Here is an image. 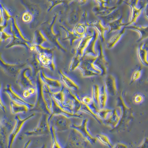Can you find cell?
Listing matches in <instances>:
<instances>
[{
    "label": "cell",
    "mask_w": 148,
    "mask_h": 148,
    "mask_svg": "<svg viewBox=\"0 0 148 148\" xmlns=\"http://www.w3.org/2000/svg\"><path fill=\"white\" fill-rule=\"evenodd\" d=\"M2 87L1 86V91H0V107L3 112L5 113L6 111V106L2 96Z\"/></svg>",
    "instance_id": "c3c4849f"
},
{
    "label": "cell",
    "mask_w": 148,
    "mask_h": 148,
    "mask_svg": "<svg viewBox=\"0 0 148 148\" xmlns=\"http://www.w3.org/2000/svg\"><path fill=\"white\" fill-rule=\"evenodd\" d=\"M25 64H12L8 63L3 60L1 57V69L6 75L14 77L18 75Z\"/></svg>",
    "instance_id": "9a60e30c"
},
{
    "label": "cell",
    "mask_w": 148,
    "mask_h": 148,
    "mask_svg": "<svg viewBox=\"0 0 148 148\" xmlns=\"http://www.w3.org/2000/svg\"><path fill=\"white\" fill-rule=\"evenodd\" d=\"M94 30V29L93 30H89L85 36L80 39L77 45L72 50L73 54L83 57L86 49L93 38Z\"/></svg>",
    "instance_id": "30bf717a"
},
{
    "label": "cell",
    "mask_w": 148,
    "mask_h": 148,
    "mask_svg": "<svg viewBox=\"0 0 148 148\" xmlns=\"http://www.w3.org/2000/svg\"><path fill=\"white\" fill-rule=\"evenodd\" d=\"M125 3L129 5L131 9V14L130 18L129 21L127 23V26L131 25L135 23L137 18L140 14L142 8L138 7V1H125Z\"/></svg>",
    "instance_id": "e0dca14e"
},
{
    "label": "cell",
    "mask_w": 148,
    "mask_h": 148,
    "mask_svg": "<svg viewBox=\"0 0 148 148\" xmlns=\"http://www.w3.org/2000/svg\"><path fill=\"white\" fill-rule=\"evenodd\" d=\"M3 91L8 95L12 101L18 103L25 104L29 107L30 109L34 106V104L31 103L24 99L22 95H20L14 89L11 84H8Z\"/></svg>",
    "instance_id": "8fae6325"
},
{
    "label": "cell",
    "mask_w": 148,
    "mask_h": 148,
    "mask_svg": "<svg viewBox=\"0 0 148 148\" xmlns=\"http://www.w3.org/2000/svg\"><path fill=\"white\" fill-rule=\"evenodd\" d=\"M97 140L101 143L103 145L108 147L109 148L113 147V145L111 143L110 140L108 136L105 134H100L96 136Z\"/></svg>",
    "instance_id": "7bdbcfd3"
},
{
    "label": "cell",
    "mask_w": 148,
    "mask_h": 148,
    "mask_svg": "<svg viewBox=\"0 0 148 148\" xmlns=\"http://www.w3.org/2000/svg\"><path fill=\"white\" fill-rule=\"evenodd\" d=\"M35 116V113H32L25 118H22L18 114L15 116L14 117L15 124L9 136L7 148H12L15 139L22 130L25 123Z\"/></svg>",
    "instance_id": "ba28073f"
},
{
    "label": "cell",
    "mask_w": 148,
    "mask_h": 148,
    "mask_svg": "<svg viewBox=\"0 0 148 148\" xmlns=\"http://www.w3.org/2000/svg\"><path fill=\"white\" fill-rule=\"evenodd\" d=\"M37 88L36 87H30L23 90L22 92V96L25 99H29L36 95Z\"/></svg>",
    "instance_id": "b9f144b4"
},
{
    "label": "cell",
    "mask_w": 148,
    "mask_h": 148,
    "mask_svg": "<svg viewBox=\"0 0 148 148\" xmlns=\"http://www.w3.org/2000/svg\"><path fill=\"white\" fill-rule=\"evenodd\" d=\"M83 77H88L99 75V74L91 70L86 69H79Z\"/></svg>",
    "instance_id": "f6af8a7d"
},
{
    "label": "cell",
    "mask_w": 148,
    "mask_h": 148,
    "mask_svg": "<svg viewBox=\"0 0 148 148\" xmlns=\"http://www.w3.org/2000/svg\"><path fill=\"white\" fill-rule=\"evenodd\" d=\"M82 102L86 105H90L94 103L92 97L88 96H86L81 98Z\"/></svg>",
    "instance_id": "681fc988"
},
{
    "label": "cell",
    "mask_w": 148,
    "mask_h": 148,
    "mask_svg": "<svg viewBox=\"0 0 148 148\" xmlns=\"http://www.w3.org/2000/svg\"><path fill=\"white\" fill-rule=\"evenodd\" d=\"M66 87L63 85L60 90L55 92H51V96L53 99L61 108L65 111L64 104L66 100Z\"/></svg>",
    "instance_id": "484cf974"
},
{
    "label": "cell",
    "mask_w": 148,
    "mask_h": 148,
    "mask_svg": "<svg viewBox=\"0 0 148 148\" xmlns=\"http://www.w3.org/2000/svg\"><path fill=\"white\" fill-rule=\"evenodd\" d=\"M144 98L143 96L140 94L135 95L134 97V101L135 103L139 104L143 101Z\"/></svg>",
    "instance_id": "f907efd6"
},
{
    "label": "cell",
    "mask_w": 148,
    "mask_h": 148,
    "mask_svg": "<svg viewBox=\"0 0 148 148\" xmlns=\"http://www.w3.org/2000/svg\"><path fill=\"white\" fill-rule=\"evenodd\" d=\"M117 107L119 108L121 111V119L118 125L110 130L111 133H117L126 130L134 119L133 109L126 105L121 95L117 98Z\"/></svg>",
    "instance_id": "7a4b0ae2"
},
{
    "label": "cell",
    "mask_w": 148,
    "mask_h": 148,
    "mask_svg": "<svg viewBox=\"0 0 148 148\" xmlns=\"http://www.w3.org/2000/svg\"><path fill=\"white\" fill-rule=\"evenodd\" d=\"M37 88L36 100L30 112H39L51 115L53 100L51 96L50 88L45 84L39 76V73L36 76Z\"/></svg>",
    "instance_id": "6da1fadb"
},
{
    "label": "cell",
    "mask_w": 148,
    "mask_h": 148,
    "mask_svg": "<svg viewBox=\"0 0 148 148\" xmlns=\"http://www.w3.org/2000/svg\"><path fill=\"white\" fill-rule=\"evenodd\" d=\"M100 90L99 86L98 84H95L92 86V97L93 102L98 107H99V100Z\"/></svg>",
    "instance_id": "60d3db41"
},
{
    "label": "cell",
    "mask_w": 148,
    "mask_h": 148,
    "mask_svg": "<svg viewBox=\"0 0 148 148\" xmlns=\"http://www.w3.org/2000/svg\"><path fill=\"white\" fill-rule=\"evenodd\" d=\"M32 142L31 140H29L28 141H27V142L24 145V146L23 148H28L29 147V145L31 144Z\"/></svg>",
    "instance_id": "11a10c76"
},
{
    "label": "cell",
    "mask_w": 148,
    "mask_h": 148,
    "mask_svg": "<svg viewBox=\"0 0 148 148\" xmlns=\"http://www.w3.org/2000/svg\"><path fill=\"white\" fill-rule=\"evenodd\" d=\"M104 83V86L108 94L112 96H116L117 94V88L115 77L110 74L106 78Z\"/></svg>",
    "instance_id": "cb8c5ba5"
},
{
    "label": "cell",
    "mask_w": 148,
    "mask_h": 148,
    "mask_svg": "<svg viewBox=\"0 0 148 148\" xmlns=\"http://www.w3.org/2000/svg\"><path fill=\"white\" fill-rule=\"evenodd\" d=\"M97 56H93L92 55H87L82 58V62L79 69H86L91 70L94 72L97 73L101 75L102 71L95 64Z\"/></svg>",
    "instance_id": "2e32d148"
},
{
    "label": "cell",
    "mask_w": 148,
    "mask_h": 148,
    "mask_svg": "<svg viewBox=\"0 0 148 148\" xmlns=\"http://www.w3.org/2000/svg\"><path fill=\"white\" fill-rule=\"evenodd\" d=\"M121 112L120 108L117 107L113 110L112 114L107 120L102 121V123L114 129L118 125L121 119Z\"/></svg>",
    "instance_id": "ffe728a7"
},
{
    "label": "cell",
    "mask_w": 148,
    "mask_h": 148,
    "mask_svg": "<svg viewBox=\"0 0 148 148\" xmlns=\"http://www.w3.org/2000/svg\"><path fill=\"white\" fill-rule=\"evenodd\" d=\"M126 29V26H125L118 33L112 36L107 42L106 48L110 49L114 47L121 39L123 35L125 34Z\"/></svg>",
    "instance_id": "4dcf8cb0"
},
{
    "label": "cell",
    "mask_w": 148,
    "mask_h": 148,
    "mask_svg": "<svg viewBox=\"0 0 148 148\" xmlns=\"http://www.w3.org/2000/svg\"><path fill=\"white\" fill-rule=\"evenodd\" d=\"M30 66L32 68L34 77H36L39 73L43 69H45L39 60V55L38 53L34 54L31 57L27 60Z\"/></svg>",
    "instance_id": "d4e9b609"
},
{
    "label": "cell",
    "mask_w": 148,
    "mask_h": 148,
    "mask_svg": "<svg viewBox=\"0 0 148 148\" xmlns=\"http://www.w3.org/2000/svg\"><path fill=\"white\" fill-rule=\"evenodd\" d=\"M33 17L34 14L32 12H26L22 14V19L25 23H29L32 21Z\"/></svg>",
    "instance_id": "bcb514c9"
},
{
    "label": "cell",
    "mask_w": 148,
    "mask_h": 148,
    "mask_svg": "<svg viewBox=\"0 0 148 148\" xmlns=\"http://www.w3.org/2000/svg\"><path fill=\"white\" fill-rule=\"evenodd\" d=\"M87 25L88 27H91L93 28L98 33L99 38L100 41L102 42H103L105 41V34L106 32L109 31V28L108 26H104L102 21L101 19L98 20L92 21V22H88L87 21Z\"/></svg>",
    "instance_id": "ac0fdd59"
},
{
    "label": "cell",
    "mask_w": 148,
    "mask_h": 148,
    "mask_svg": "<svg viewBox=\"0 0 148 148\" xmlns=\"http://www.w3.org/2000/svg\"><path fill=\"white\" fill-rule=\"evenodd\" d=\"M94 30V35L93 38L88 45L87 49H86L83 56L87 55H92L95 56H97V51H96V42L99 38V35L97 31L95 29Z\"/></svg>",
    "instance_id": "4316f807"
},
{
    "label": "cell",
    "mask_w": 148,
    "mask_h": 148,
    "mask_svg": "<svg viewBox=\"0 0 148 148\" xmlns=\"http://www.w3.org/2000/svg\"><path fill=\"white\" fill-rule=\"evenodd\" d=\"M137 148H148V138H146Z\"/></svg>",
    "instance_id": "f5cc1de1"
},
{
    "label": "cell",
    "mask_w": 148,
    "mask_h": 148,
    "mask_svg": "<svg viewBox=\"0 0 148 148\" xmlns=\"http://www.w3.org/2000/svg\"><path fill=\"white\" fill-rule=\"evenodd\" d=\"M88 118L83 119L80 125H77L73 124L71 129L78 131L89 142L91 145H94L97 140L96 137H94L91 134L88 127Z\"/></svg>",
    "instance_id": "7c38bea8"
},
{
    "label": "cell",
    "mask_w": 148,
    "mask_h": 148,
    "mask_svg": "<svg viewBox=\"0 0 148 148\" xmlns=\"http://www.w3.org/2000/svg\"><path fill=\"white\" fill-rule=\"evenodd\" d=\"M50 125L55 128L57 132L66 131L71 129L72 123L70 118L61 115H55L49 121Z\"/></svg>",
    "instance_id": "9c48e42d"
},
{
    "label": "cell",
    "mask_w": 148,
    "mask_h": 148,
    "mask_svg": "<svg viewBox=\"0 0 148 148\" xmlns=\"http://www.w3.org/2000/svg\"><path fill=\"white\" fill-rule=\"evenodd\" d=\"M112 112L113 110H112L105 108L99 109L96 113V115L100 120L103 121L109 118L112 114Z\"/></svg>",
    "instance_id": "f35d334b"
},
{
    "label": "cell",
    "mask_w": 148,
    "mask_h": 148,
    "mask_svg": "<svg viewBox=\"0 0 148 148\" xmlns=\"http://www.w3.org/2000/svg\"><path fill=\"white\" fill-rule=\"evenodd\" d=\"M12 34L8 25L3 27L1 30V40L6 41L8 39L11 40L12 38Z\"/></svg>",
    "instance_id": "ab89813d"
},
{
    "label": "cell",
    "mask_w": 148,
    "mask_h": 148,
    "mask_svg": "<svg viewBox=\"0 0 148 148\" xmlns=\"http://www.w3.org/2000/svg\"><path fill=\"white\" fill-rule=\"evenodd\" d=\"M58 17V14H56L54 16L51 23L47 22L43 24L42 31L51 43L55 45L58 48L62 51H66V49L60 43V36L59 34H56L54 29V26Z\"/></svg>",
    "instance_id": "3957f363"
},
{
    "label": "cell",
    "mask_w": 148,
    "mask_h": 148,
    "mask_svg": "<svg viewBox=\"0 0 148 148\" xmlns=\"http://www.w3.org/2000/svg\"><path fill=\"white\" fill-rule=\"evenodd\" d=\"M49 2L51 3V5L50 6L49 8V9L48 11L49 12L51 11V10H52V9L53 8L55 7V6H57V5H59L61 4L64 3V2H65L64 1H49Z\"/></svg>",
    "instance_id": "816d5d0a"
},
{
    "label": "cell",
    "mask_w": 148,
    "mask_h": 148,
    "mask_svg": "<svg viewBox=\"0 0 148 148\" xmlns=\"http://www.w3.org/2000/svg\"><path fill=\"white\" fill-rule=\"evenodd\" d=\"M141 75V69L140 67H139L138 69L135 71L132 74L130 84H133V83L136 81L140 78Z\"/></svg>",
    "instance_id": "7dc6e473"
},
{
    "label": "cell",
    "mask_w": 148,
    "mask_h": 148,
    "mask_svg": "<svg viewBox=\"0 0 148 148\" xmlns=\"http://www.w3.org/2000/svg\"><path fill=\"white\" fill-rule=\"evenodd\" d=\"M1 26L3 27L7 25L8 21L12 18V16L6 8L1 3Z\"/></svg>",
    "instance_id": "1f68e13d"
},
{
    "label": "cell",
    "mask_w": 148,
    "mask_h": 148,
    "mask_svg": "<svg viewBox=\"0 0 148 148\" xmlns=\"http://www.w3.org/2000/svg\"><path fill=\"white\" fill-rule=\"evenodd\" d=\"M40 148H46V145H45V144H44V145H43V146H42V147Z\"/></svg>",
    "instance_id": "9f6ffc18"
},
{
    "label": "cell",
    "mask_w": 148,
    "mask_h": 148,
    "mask_svg": "<svg viewBox=\"0 0 148 148\" xmlns=\"http://www.w3.org/2000/svg\"><path fill=\"white\" fill-rule=\"evenodd\" d=\"M126 29H130L132 30H136L140 34L141 37L137 41V42H140L147 37L148 36V27H140L139 26L132 25H131L126 26Z\"/></svg>",
    "instance_id": "8d00e7d4"
},
{
    "label": "cell",
    "mask_w": 148,
    "mask_h": 148,
    "mask_svg": "<svg viewBox=\"0 0 148 148\" xmlns=\"http://www.w3.org/2000/svg\"><path fill=\"white\" fill-rule=\"evenodd\" d=\"M108 99V93L105 86H102L100 88L99 97V109L105 108Z\"/></svg>",
    "instance_id": "e575fe53"
},
{
    "label": "cell",
    "mask_w": 148,
    "mask_h": 148,
    "mask_svg": "<svg viewBox=\"0 0 148 148\" xmlns=\"http://www.w3.org/2000/svg\"><path fill=\"white\" fill-rule=\"evenodd\" d=\"M51 135V148H64L62 146L58 136L57 132L55 128L50 125Z\"/></svg>",
    "instance_id": "d590c367"
},
{
    "label": "cell",
    "mask_w": 148,
    "mask_h": 148,
    "mask_svg": "<svg viewBox=\"0 0 148 148\" xmlns=\"http://www.w3.org/2000/svg\"><path fill=\"white\" fill-rule=\"evenodd\" d=\"M49 117V115L42 114L36 127L33 130L25 132V134L27 136H47L51 134L50 125L48 121Z\"/></svg>",
    "instance_id": "52a82bcc"
},
{
    "label": "cell",
    "mask_w": 148,
    "mask_h": 148,
    "mask_svg": "<svg viewBox=\"0 0 148 148\" xmlns=\"http://www.w3.org/2000/svg\"><path fill=\"white\" fill-rule=\"evenodd\" d=\"M86 21L84 23H78L75 26L73 31L77 36L82 38L86 35L88 27L86 23Z\"/></svg>",
    "instance_id": "836d02e7"
},
{
    "label": "cell",
    "mask_w": 148,
    "mask_h": 148,
    "mask_svg": "<svg viewBox=\"0 0 148 148\" xmlns=\"http://www.w3.org/2000/svg\"><path fill=\"white\" fill-rule=\"evenodd\" d=\"M123 16L121 15V17L119 19L113 21L107 24V26H108L109 28L108 34H110L113 32L117 31V30L120 31L123 26L124 27L126 26L127 23H124L123 22Z\"/></svg>",
    "instance_id": "f546056e"
},
{
    "label": "cell",
    "mask_w": 148,
    "mask_h": 148,
    "mask_svg": "<svg viewBox=\"0 0 148 148\" xmlns=\"http://www.w3.org/2000/svg\"><path fill=\"white\" fill-rule=\"evenodd\" d=\"M112 148H128L126 145L122 143H118L116 144Z\"/></svg>",
    "instance_id": "db71d44e"
},
{
    "label": "cell",
    "mask_w": 148,
    "mask_h": 148,
    "mask_svg": "<svg viewBox=\"0 0 148 148\" xmlns=\"http://www.w3.org/2000/svg\"><path fill=\"white\" fill-rule=\"evenodd\" d=\"M97 55L95 64L102 71L101 76L106 75L109 67V63L104 55L103 49L101 44L98 45L97 47Z\"/></svg>",
    "instance_id": "5bb4252c"
},
{
    "label": "cell",
    "mask_w": 148,
    "mask_h": 148,
    "mask_svg": "<svg viewBox=\"0 0 148 148\" xmlns=\"http://www.w3.org/2000/svg\"><path fill=\"white\" fill-rule=\"evenodd\" d=\"M40 61L45 68L50 71H55L56 68L53 53L38 54Z\"/></svg>",
    "instance_id": "603a6c76"
},
{
    "label": "cell",
    "mask_w": 148,
    "mask_h": 148,
    "mask_svg": "<svg viewBox=\"0 0 148 148\" xmlns=\"http://www.w3.org/2000/svg\"><path fill=\"white\" fill-rule=\"evenodd\" d=\"M10 111L13 114L19 113L25 114L27 113L30 109L29 107L25 104L18 103L12 101L10 104Z\"/></svg>",
    "instance_id": "f1b7e54d"
},
{
    "label": "cell",
    "mask_w": 148,
    "mask_h": 148,
    "mask_svg": "<svg viewBox=\"0 0 148 148\" xmlns=\"http://www.w3.org/2000/svg\"><path fill=\"white\" fill-rule=\"evenodd\" d=\"M61 82L68 89L75 91L78 90L79 86L72 78L70 77L61 70L58 71Z\"/></svg>",
    "instance_id": "7402d4cb"
},
{
    "label": "cell",
    "mask_w": 148,
    "mask_h": 148,
    "mask_svg": "<svg viewBox=\"0 0 148 148\" xmlns=\"http://www.w3.org/2000/svg\"><path fill=\"white\" fill-rule=\"evenodd\" d=\"M39 75L42 81L49 87L51 92L60 90L62 88L63 84L59 79L50 77L42 70L39 72Z\"/></svg>",
    "instance_id": "4fadbf2b"
},
{
    "label": "cell",
    "mask_w": 148,
    "mask_h": 148,
    "mask_svg": "<svg viewBox=\"0 0 148 148\" xmlns=\"http://www.w3.org/2000/svg\"><path fill=\"white\" fill-rule=\"evenodd\" d=\"M60 26L62 28V29L64 30L66 34V37L63 40H69L71 46L73 44L74 42H75V40L82 39L80 37L77 36L75 35V33H74L73 30L72 31H71L70 30L65 27L64 26Z\"/></svg>",
    "instance_id": "74e56055"
},
{
    "label": "cell",
    "mask_w": 148,
    "mask_h": 148,
    "mask_svg": "<svg viewBox=\"0 0 148 148\" xmlns=\"http://www.w3.org/2000/svg\"><path fill=\"white\" fill-rule=\"evenodd\" d=\"M117 6H110L109 5H100L95 6L92 9L94 14L99 18L109 15L117 9Z\"/></svg>",
    "instance_id": "44dd1931"
},
{
    "label": "cell",
    "mask_w": 148,
    "mask_h": 148,
    "mask_svg": "<svg viewBox=\"0 0 148 148\" xmlns=\"http://www.w3.org/2000/svg\"><path fill=\"white\" fill-rule=\"evenodd\" d=\"M34 77L31 67L23 68L18 75L16 83L23 90L30 87H36V82Z\"/></svg>",
    "instance_id": "277c9868"
},
{
    "label": "cell",
    "mask_w": 148,
    "mask_h": 148,
    "mask_svg": "<svg viewBox=\"0 0 148 148\" xmlns=\"http://www.w3.org/2000/svg\"><path fill=\"white\" fill-rule=\"evenodd\" d=\"M89 142L81 133L75 129H71L64 148H87Z\"/></svg>",
    "instance_id": "5b68a950"
},
{
    "label": "cell",
    "mask_w": 148,
    "mask_h": 148,
    "mask_svg": "<svg viewBox=\"0 0 148 148\" xmlns=\"http://www.w3.org/2000/svg\"><path fill=\"white\" fill-rule=\"evenodd\" d=\"M83 13H82L81 9L79 6L74 8L69 17L70 24L72 25H77L83 16Z\"/></svg>",
    "instance_id": "83f0119b"
},
{
    "label": "cell",
    "mask_w": 148,
    "mask_h": 148,
    "mask_svg": "<svg viewBox=\"0 0 148 148\" xmlns=\"http://www.w3.org/2000/svg\"><path fill=\"white\" fill-rule=\"evenodd\" d=\"M14 124L7 116L1 119L0 121V143L1 148L8 147L9 136L14 128Z\"/></svg>",
    "instance_id": "8992f818"
},
{
    "label": "cell",
    "mask_w": 148,
    "mask_h": 148,
    "mask_svg": "<svg viewBox=\"0 0 148 148\" xmlns=\"http://www.w3.org/2000/svg\"><path fill=\"white\" fill-rule=\"evenodd\" d=\"M121 16L119 9H117L111 14L105 16L100 17L101 20L105 25L113 21L119 19Z\"/></svg>",
    "instance_id": "d6a6232c"
},
{
    "label": "cell",
    "mask_w": 148,
    "mask_h": 148,
    "mask_svg": "<svg viewBox=\"0 0 148 148\" xmlns=\"http://www.w3.org/2000/svg\"><path fill=\"white\" fill-rule=\"evenodd\" d=\"M82 58L79 55H75L73 58L72 62L70 65L69 71L72 72L79 68L82 62Z\"/></svg>",
    "instance_id": "ee69618b"
},
{
    "label": "cell",
    "mask_w": 148,
    "mask_h": 148,
    "mask_svg": "<svg viewBox=\"0 0 148 148\" xmlns=\"http://www.w3.org/2000/svg\"><path fill=\"white\" fill-rule=\"evenodd\" d=\"M53 100V105L51 110V115L49 116L48 121L53 116L55 115H61L66 116L69 118H82L83 117V115L81 114H73L69 113L67 112L62 108H61L58 104L57 103L56 101Z\"/></svg>",
    "instance_id": "d6986e66"
}]
</instances>
